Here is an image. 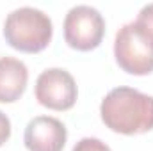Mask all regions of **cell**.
<instances>
[{
	"instance_id": "277c9868",
	"label": "cell",
	"mask_w": 153,
	"mask_h": 151,
	"mask_svg": "<svg viewBox=\"0 0 153 151\" xmlns=\"http://www.w3.org/2000/svg\"><path fill=\"white\" fill-rule=\"evenodd\" d=\"M105 34V20L100 11L87 4L73 5L64 18V39L78 52L94 50Z\"/></svg>"
},
{
	"instance_id": "9c48e42d",
	"label": "cell",
	"mask_w": 153,
	"mask_h": 151,
	"mask_svg": "<svg viewBox=\"0 0 153 151\" xmlns=\"http://www.w3.org/2000/svg\"><path fill=\"white\" fill-rule=\"evenodd\" d=\"M71 151H111V148L96 137H84L73 146Z\"/></svg>"
},
{
	"instance_id": "3957f363",
	"label": "cell",
	"mask_w": 153,
	"mask_h": 151,
	"mask_svg": "<svg viewBox=\"0 0 153 151\" xmlns=\"http://www.w3.org/2000/svg\"><path fill=\"white\" fill-rule=\"evenodd\" d=\"M117 66L130 75H150L153 71V39L135 23H125L114 39Z\"/></svg>"
},
{
	"instance_id": "30bf717a",
	"label": "cell",
	"mask_w": 153,
	"mask_h": 151,
	"mask_svg": "<svg viewBox=\"0 0 153 151\" xmlns=\"http://www.w3.org/2000/svg\"><path fill=\"white\" fill-rule=\"evenodd\" d=\"M9 137H11V121L0 110V146H4Z\"/></svg>"
},
{
	"instance_id": "ba28073f",
	"label": "cell",
	"mask_w": 153,
	"mask_h": 151,
	"mask_svg": "<svg viewBox=\"0 0 153 151\" xmlns=\"http://www.w3.org/2000/svg\"><path fill=\"white\" fill-rule=\"evenodd\" d=\"M134 21H135V23H137V25L153 39V2L141 7L137 18H135Z\"/></svg>"
},
{
	"instance_id": "52a82bcc",
	"label": "cell",
	"mask_w": 153,
	"mask_h": 151,
	"mask_svg": "<svg viewBox=\"0 0 153 151\" xmlns=\"http://www.w3.org/2000/svg\"><path fill=\"white\" fill-rule=\"evenodd\" d=\"M29 82L25 62L16 57H0V103H13L22 98Z\"/></svg>"
},
{
	"instance_id": "8992f818",
	"label": "cell",
	"mask_w": 153,
	"mask_h": 151,
	"mask_svg": "<svg viewBox=\"0 0 153 151\" xmlns=\"http://www.w3.org/2000/svg\"><path fill=\"white\" fill-rule=\"evenodd\" d=\"M68 130L62 121L52 115H36L25 126L23 142L29 151H62Z\"/></svg>"
},
{
	"instance_id": "6da1fadb",
	"label": "cell",
	"mask_w": 153,
	"mask_h": 151,
	"mask_svg": "<svg viewBox=\"0 0 153 151\" xmlns=\"http://www.w3.org/2000/svg\"><path fill=\"white\" fill-rule=\"evenodd\" d=\"M100 115L116 133L135 135L153 130V96L119 85L102 100Z\"/></svg>"
},
{
	"instance_id": "5b68a950",
	"label": "cell",
	"mask_w": 153,
	"mask_h": 151,
	"mask_svg": "<svg viewBox=\"0 0 153 151\" xmlns=\"http://www.w3.org/2000/svg\"><path fill=\"white\" fill-rule=\"evenodd\" d=\"M36 100L52 110H68L75 105L78 89L70 71L62 68H48L36 80Z\"/></svg>"
},
{
	"instance_id": "7a4b0ae2",
	"label": "cell",
	"mask_w": 153,
	"mask_h": 151,
	"mask_svg": "<svg viewBox=\"0 0 153 151\" xmlns=\"http://www.w3.org/2000/svg\"><path fill=\"white\" fill-rule=\"evenodd\" d=\"M53 34L52 20L38 7L23 5L11 11L4 21V38L14 50L36 53L45 50Z\"/></svg>"
}]
</instances>
